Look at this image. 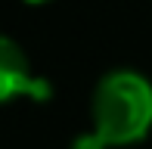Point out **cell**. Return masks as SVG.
Returning <instances> with one entry per match:
<instances>
[{
    "label": "cell",
    "instance_id": "1",
    "mask_svg": "<svg viewBox=\"0 0 152 149\" xmlns=\"http://www.w3.org/2000/svg\"><path fill=\"white\" fill-rule=\"evenodd\" d=\"M90 131L109 149H127L152 131V81L137 69H112L93 87Z\"/></svg>",
    "mask_w": 152,
    "mask_h": 149
},
{
    "label": "cell",
    "instance_id": "2",
    "mask_svg": "<svg viewBox=\"0 0 152 149\" xmlns=\"http://www.w3.org/2000/svg\"><path fill=\"white\" fill-rule=\"evenodd\" d=\"M53 96V84L31 72L28 53L12 37L0 34V106L12 99H34L47 103Z\"/></svg>",
    "mask_w": 152,
    "mask_h": 149
},
{
    "label": "cell",
    "instance_id": "3",
    "mask_svg": "<svg viewBox=\"0 0 152 149\" xmlns=\"http://www.w3.org/2000/svg\"><path fill=\"white\" fill-rule=\"evenodd\" d=\"M68 149H109V146L102 143L93 131H84V134H78V137L72 140V146H68Z\"/></svg>",
    "mask_w": 152,
    "mask_h": 149
},
{
    "label": "cell",
    "instance_id": "4",
    "mask_svg": "<svg viewBox=\"0 0 152 149\" xmlns=\"http://www.w3.org/2000/svg\"><path fill=\"white\" fill-rule=\"evenodd\" d=\"M22 3H28V6H44V3H50V0H22Z\"/></svg>",
    "mask_w": 152,
    "mask_h": 149
}]
</instances>
